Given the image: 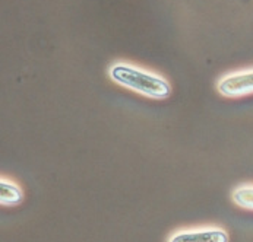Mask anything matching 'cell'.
I'll list each match as a JSON object with an SVG mask.
<instances>
[{
    "instance_id": "1",
    "label": "cell",
    "mask_w": 253,
    "mask_h": 242,
    "mask_svg": "<svg viewBox=\"0 0 253 242\" xmlns=\"http://www.w3.org/2000/svg\"><path fill=\"white\" fill-rule=\"evenodd\" d=\"M109 76L116 85L144 98L161 101L171 95V85L164 76L127 62L111 65Z\"/></svg>"
},
{
    "instance_id": "3",
    "label": "cell",
    "mask_w": 253,
    "mask_h": 242,
    "mask_svg": "<svg viewBox=\"0 0 253 242\" xmlns=\"http://www.w3.org/2000/svg\"><path fill=\"white\" fill-rule=\"evenodd\" d=\"M228 234L218 226L180 229L170 235L167 242H228Z\"/></svg>"
},
{
    "instance_id": "2",
    "label": "cell",
    "mask_w": 253,
    "mask_h": 242,
    "mask_svg": "<svg viewBox=\"0 0 253 242\" xmlns=\"http://www.w3.org/2000/svg\"><path fill=\"white\" fill-rule=\"evenodd\" d=\"M217 91L224 98H242L253 95V69L233 71L222 76L218 80Z\"/></svg>"
},
{
    "instance_id": "4",
    "label": "cell",
    "mask_w": 253,
    "mask_h": 242,
    "mask_svg": "<svg viewBox=\"0 0 253 242\" xmlns=\"http://www.w3.org/2000/svg\"><path fill=\"white\" fill-rule=\"evenodd\" d=\"M24 199V191L21 185L6 176H0V206L12 207L18 206Z\"/></svg>"
},
{
    "instance_id": "5",
    "label": "cell",
    "mask_w": 253,
    "mask_h": 242,
    "mask_svg": "<svg viewBox=\"0 0 253 242\" xmlns=\"http://www.w3.org/2000/svg\"><path fill=\"white\" fill-rule=\"evenodd\" d=\"M231 200L239 207L253 210V184H245L237 187L231 193Z\"/></svg>"
}]
</instances>
